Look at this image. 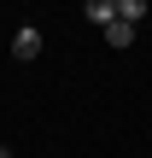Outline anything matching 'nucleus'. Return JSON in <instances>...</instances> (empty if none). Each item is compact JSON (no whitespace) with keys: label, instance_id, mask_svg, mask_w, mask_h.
Listing matches in <instances>:
<instances>
[{"label":"nucleus","instance_id":"1","mask_svg":"<svg viewBox=\"0 0 152 158\" xmlns=\"http://www.w3.org/2000/svg\"><path fill=\"white\" fill-rule=\"evenodd\" d=\"M82 18H88V23H100V29H111V23H117V0H88V6H82Z\"/></svg>","mask_w":152,"mask_h":158},{"label":"nucleus","instance_id":"2","mask_svg":"<svg viewBox=\"0 0 152 158\" xmlns=\"http://www.w3.org/2000/svg\"><path fill=\"white\" fill-rule=\"evenodd\" d=\"M41 53V29H18L12 35V59H35Z\"/></svg>","mask_w":152,"mask_h":158},{"label":"nucleus","instance_id":"3","mask_svg":"<svg viewBox=\"0 0 152 158\" xmlns=\"http://www.w3.org/2000/svg\"><path fill=\"white\" fill-rule=\"evenodd\" d=\"M135 18H146V0H117V23L135 29Z\"/></svg>","mask_w":152,"mask_h":158},{"label":"nucleus","instance_id":"4","mask_svg":"<svg viewBox=\"0 0 152 158\" xmlns=\"http://www.w3.org/2000/svg\"><path fill=\"white\" fill-rule=\"evenodd\" d=\"M105 41L123 53V47H135V29H129V23H111V29H105Z\"/></svg>","mask_w":152,"mask_h":158},{"label":"nucleus","instance_id":"5","mask_svg":"<svg viewBox=\"0 0 152 158\" xmlns=\"http://www.w3.org/2000/svg\"><path fill=\"white\" fill-rule=\"evenodd\" d=\"M0 158H12V152H6V147H0Z\"/></svg>","mask_w":152,"mask_h":158}]
</instances>
